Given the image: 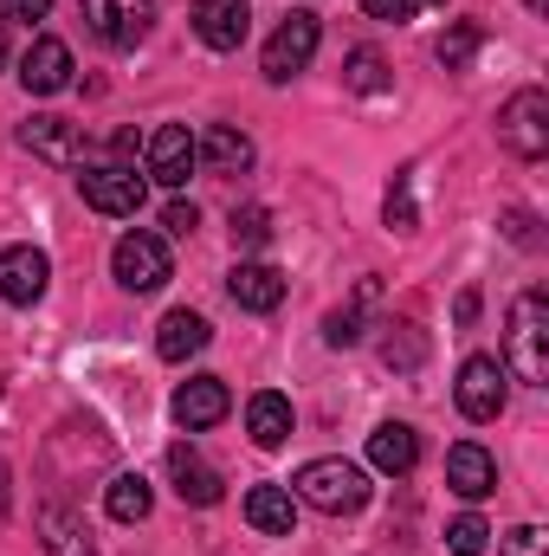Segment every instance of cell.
I'll return each mask as SVG.
<instances>
[{
  "label": "cell",
  "mask_w": 549,
  "mask_h": 556,
  "mask_svg": "<svg viewBox=\"0 0 549 556\" xmlns=\"http://www.w3.org/2000/svg\"><path fill=\"white\" fill-rule=\"evenodd\" d=\"M291 498H297V505H310V511H323V518H349V511H362V505H369V472H362L356 459L323 453V459H304V466H297Z\"/></svg>",
  "instance_id": "obj_1"
},
{
  "label": "cell",
  "mask_w": 549,
  "mask_h": 556,
  "mask_svg": "<svg viewBox=\"0 0 549 556\" xmlns=\"http://www.w3.org/2000/svg\"><path fill=\"white\" fill-rule=\"evenodd\" d=\"M498 363H505V376H518L531 389L549 382V291L544 285H531L511 304V337H505V356Z\"/></svg>",
  "instance_id": "obj_2"
},
{
  "label": "cell",
  "mask_w": 549,
  "mask_h": 556,
  "mask_svg": "<svg viewBox=\"0 0 549 556\" xmlns=\"http://www.w3.org/2000/svg\"><path fill=\"white\" fill-rule=\"evenodd\" d=\"M498 142H505L518 162H544L549 155V91L524 85L518 98H505V111H498Z\"/></svg>",
  "instance_id": "obj_3"
},
{
  "label": "cell",
  "mask_w": 549,
  "mask_h": 556,
  "mask_svg": "<svg viewBox=\"0 0 549 556\" xmlns=\"http://www.w3.org/2000/svg\"><path fill=\"white\" fill-rule=\"evenodd\" d=\"M317 46H323V20H317L310 7H291V13L278 20V33L266 39V78H272V85H291V78L317 59Z\"/></svg>",
  "instance_id": "obj_4"
},
{
  "label": "cell",
  "mask_w": 549,
  "mask_h": 556,
  "mask_svg": "<svg viewBox=\"0 0 549 556\" xmlns=\"http://www.w3.org/2000/svg\"><path fill=\"white\" fill-rule=\"evenodd\" d=\"M78 13H85L91 39H98V46H111V52L142 46V39H149V26H155V0H78Z\"/></svg>",
  "instance_id": "obj_5"
},
{
  "label": "cell",
  "mask_w": 549,
  "mask_h": 556,
  "mask_svg": "<svg viewBox=\"0 0 549 556\" xmlns=\"http://www.w3.org/2000/svg\"><path fill=\"white\" fill-rule=\"evenodd\" d=\"M111 273H117V285L124 291H137V298H149V291H162L168 285V240L162 233H124L117 247H111Z\"/></svg>",
  "instance_id": "obj_6"
},
{
  "label": "cell",
  "mask_w": 549,
  "mask_h": 556,
  "mask_svg": "<svg viewBox=\"0 0 549 556\" xmlns=\"http://www.w3.org/2000/svg\"><path fill=\"white\" fill-rule=\"evenodd\" d=\"M85 175H78V194H85V207H98L104 220H130L142 207V175L137 168H117V162H78Z\"/></svg>",
  "instance_id": "obj_7"
},
{
  "label": "cell",
  "mask_w": 549,
  "mask_h": 556,
  "mask_svg": "<svg viewBox=\"0 0 549 556\" xmlns=\"http://www.w3.org/2000/svg\"><path fill=\"white\" fill-rule=\"evenodd\" d=\"M505 363L498 356H465L459 363V382H452V402L465 420H498L505 415Z\"/></svg>",
  "instance_id": "obj_8"
},
{
  "label": "cell",
  "mask_w": 549,
  "mask_h": 556,
  "mask_svg": "<svg viewBox=\"0 0 549 556\" xmlns=\"http://www.w3.org/2000/svg\"><path fill=\"white\" fill-rule=\"evenodd\" d=\"M194 137L181 130V124H162L155 137L142 142V175L149 181H162V188H188V175H194Z\"/></svg>",
  "instance_id": "obj_9"
},
{
  "label": "cell",
  "mask_w": 549,
  "mask_h": 556,
  "mask_svg": "<svg viewBox=\"0 0 549 556\" xmlns=\"http://www.w3.org/2000/svg\"><path fill=\"white\" fill-rule=\"evenodd\" d=\"M20 85H26L33 98H59V91L72 85V46L52 39V33H39V39L20 52Z\"/></svg>",
  "instance_id": "obj_10"
},
{
  "label": "cell",
  "mask_w": 549,
  "mask_h": 556,
  "mask_svg": "<svg viewBox=\"0 0 549 556\" xmlns=\"http://www.w3.org/2000/svg\"><path fill=\"white\" fill-rule=\"evenodd\" d=\"M253 26V0H194V39L207 52H240Z\"/></svg>",
  "instance_id": "obj_11"
},
{
  "label": "cell",
  "mask_w": 549,
  "mask_h": 556,
  "mask_svg": "<svg viewBox=\"0 0 549 556\" xmlns=\"http://www.w3.org/2000/svg\"><path fill=\"white\" fill-rule=\"evenodd\" d=\"M52 285V260L39 247H0V298L7 304H39Z\"/></svg>",
  "instance_id": "obj_12"
},
{
  "label": "cell",
  "mask_w": 549,
  "mask_h": 556,
  "mask_svg": "<svg viewBox=\"0 0 549 556\" xmlns=\"http://www.w3.org/2000/svg\"><path fill=\"white\" fill-rule=\"evenodd\" d=\"M227 415H233V395H227L220 376H194V382L175 389V420H181L188 433H207V427H220Z\"/></svg>",
  "instance_id": "obj_13"
},
{
  "label": "cell",
  "mask_w": 549,
  "mask_h": 556,
  "mask_svg": "<svg viewBox=\"0 0 549 556\" xmlns=\"http://www.w3.org/2000/svg\"><path fill=\"white\" fill-rule=\"evenodd\" d=\"M446 485H452L465 505H478V498L498 492V459H491L478 440H459V446L446 453Z\"/></svg>",
  "instance_id": "obj_14"
},
{
  "label": "cell",
  "mask_w": 549,
  "mask_h": 556,
  "mask_svg": "<svg viewBox=\"0 0 549 556\" xmlns=\"http://www.w3.org/2000/svg\"><path fill=\"white\" fill-rule=\"evenodd\" d=\"M227 298L240 304V311H278L284 304V273L278 266H266V260H240L233 273H227Z\"/></svg>",
  "instance_id": "obj_15"
},
{
  "label": "cell",
  "mask_w": 549,
  "mask_h": 556,
  "mask_svg": "<svg viewBox=\"0 0 549 556\" xmlns=\"http://www.w3.org/2000/svg\"><path fill=\"white\" fill-rule=\"evenodd\" d=\"M20 142H26L39 162H78V155H85V137H78V124H72V117H52V111L26 117V124H20Z\"/></svg>",
  "instance_id": "obj_16"
},
{
  "label": "cell",
  "mask_w": 549,
  "mask_h": 556,
  "mask_svg": "<svg viewBox=\"0 0 549 556\" xmlns=\"http://www.w3.org/2000/svg\"><path fill=\"white\" fill-rule=\"evenodd\" d=\"M168 479H175V492H181L188 505H220V492H227V479H220L194 446H168Z\"/></svg>",
  "instance_id": "obj_17"
},
{
  "label": "cell",
  "mask_w": 549,
  "mask_h": 556,
  "mask_svg": "<svg viewBox=\"0 0 549 556\" xmlns=\"http://www.w3.org/2000/svg\"><path fill=\"white\" fill-rule=\"evenodd\" d=\"M39 544H46V556H98L91 525H85L72 505H46V511H39Z\"/></svg>",
  "instance_id": "obj_18"
},
{
  "label": "cell",
  "mask_w": 549,
  "mask_h": 556,
  "mask_svg": "<svg viewBox=\"0 0 549 556\" xmlns=\"http://www.w3.org/2000/svg\"><path fill=\"white\" fill-rule=\"evenodd\" d=\"M207 337H214V330H207L201 311H168L162 330H155V356H162V363H188V356L207 350Z\"/></svg>",
  "instance_id": "obj_19"
},
{
  "label": "cell",
  "mask_w": 549,
  "mask_h": 556,
  "mask_svg": "<svg viewBox=\"0 0 549 556\" xmlns=\"http://www.w3.org/2000/svg\"><path fill=\"white\" fill-rule=\"evenodd\" d=\"M413 459H420V433H413L408 420H382L375 433H369V466L375 472H413Z\"/></svg>",
  "instance_id": "obj_20"
},
{
  "label": "cell",
  "mask_w": 549,
  "mask_h": 556,
  "mask_svg": "<svg viewBox=\"0 0 549 556\" xmlns=\"http://www.w3.org/2000/svg\"><path fill=\"white\" fill-rule=\"evenodd\" d=\"M246 525H253L259 538H291V525H297L291 485H253V492H246Z\"/></svg>",
  "instance_id": "obj_21"
},
{
  "label": "cell",
  "mask_w": 549,
  "mask_h": 556,
  "mask_svg": "<svg viewBox=\"0 0 549 556\" xmlns=\"http://www.w3.org/2000/svg\"><path fill=\"white\" fill-rule=\"evenodd\" d=\"M194 155H201L214 175H246V168H253V137L233 130V124H214L207 137L194 142Z\"/></svg>",
  "instance_id": "obj_22"
},
{
  "label": "cell",
  "mask_w": 549,
  "mask_h": 556,
  "mask_svg": "<svg viewBox=\"0 0 549 556\" xmlns=\"http://www.w3.org/2000/svg\"><path fill=\"white\" fill-rule=\"evenodd\" d=\"M246 433H253V446H284L291 440V402L278 395V389H259L253 402H246Z\"/></svg>",
  "instance_id": "obj_23"
},
{
  "label": "cell",
  "mask_w": 549,
  "mask_h": 556,
  "mask_svg": "<svg viewBox=\"0 0 549 556\" xmlns=\"http://www.w3.org/2000/svg\"><path fill=\"white\" fill-rule=\"evenodd\" d=\"M149 505H155V492H149L142 472H111V485H104V511H111L117 525H142Z\"/></svg>",
  "instance_id": "obj_24"
},
{
  "label": "cell",
  "mask_w": 549,
  "mask_h": 556,
  "mask_svg": "<svg viewBox=\"0 0 549 556\" xmlns=\"http://www.w3.org/2000/svg\"><path fill=\"white\" fill-rule=\"evenodd\" d=\"M478 46H485V26H478V20H452V26L439 33V46H433V59H439V72H465Z\"/></svg>",
  "instance_id": "obj_25"
},
{
  "label": "cell",
  "mask_w": 549,
  "mask_h": 556,
  "mask_svg": "<svg viewBox=\"0 0 549 556\" xmlns=\"http://www.w3.org/2000/svg\"><path fill=\"white\" fill-rule=\"evenodd\" d=\"M343 85H349L356 98H382V91H388V59H382L375 46H356L349 65H343Z\"/></svg>",
  "instance_id": "obj_26"
},
{
  "label": "cell",
  "mask_w": 549,
  "mask_h": 556,
  "mask_svg": "<svg viewBox=\"0 0 549 556\" xmlns=\"http://www.w3.org/2000/svg\"><path fill=\"white\" fill-rule=\"evenodd\" d=\"M369 304H375V278L356 291V304H343V311H330V317H323V343H330V350L362 343V311H369Z\"/></svg>",
  "instance_id": "obj_27"
},
{
  "label": "cell",
  "mask_w": 549,
  "mask_h": 556,
  "mask_svg": "<svg viewBox=\"0 0 549 556\" xmlns=\"http://www.w3.org/2000/svg\"><path fill=\"white\" fill-rule=\"evenodd\" d=\"M388 337H382V363L388 369H420L426 363V337H420V324H382Z\"/></svg>",
  "instance_id": "obj_28"
},
{
  "label": "cell",
  "mask_w": 549,
  "mask_h": 556,
  "mask_svg": "<svg viewBox=\"0 0 549 556\" xmlns=\"http://www.w3.org/2000/svg\"><path fill=\"white\" fill-rule=\"evenodd\" d=\"M233 247H246V253L272 247V214H266V207H240V214H233Z\"/></svg>",
  "instance_id": "obj_29"
},
{
  "label": "cell",
  "mask_w": 549,
  "mask_h": 556,
  "mask_svg": "<svg viewBox=\"0 0 549 556\" xmlns=\"http://www.w3.org/2000/svg\"><path fill=\"white\" fill-rule=\"evenodd\" d=\"M382 214H388V227H395V233H413V227H420V207H413V188H408V175H395V188H388V201H382Z\"/></svg>",
  "instance_id": "obj_30"
},
{
  "label": "cell",
  "mask_w": 549,
  "mask_h": 556,
  "mask_svg": "<svg viewBox=\"0 0 549 556\" xmlns=\"http://www.w3.org/2000/svg\"><path fill=\"white\" fill-rule=\"evenodd\" d=\"M485 538H491V531H485V518H472V511H465V518L446 531V551H452V556H485Z\"/></svg>",
  "instance_id": "obj_31"
},
{
  "label": "cell",
  "mask_w": 549,
  "mask_h": 556,
  "mask_svg": "<svg viewBox=\"0 0 549 556\" xmlns=\"http://www.w3.org/2000/svg\"><path fill=\"white\" fill-rule=\"evenodd\" d=\"M498 556H549V538L537 531V525H518V531L498 538Z\"/></svg>",
  "instance_id": "obj_32"
},
{
  "label": "cell",
  "mask_w": 549,
  "mask_h": 556,
  "mask_svg": "<svg viewBox=\"0 0 549 556\" xmlns=\"http://www.w3.org/2000/svg\"><path fill=\"white\" fill-rule=\"evenodd\" d=\"M201 227V214H194V201H168V214H162V233H175V240H188Z\"/></svg>",
  "instance_id": "obj_33"
},
{
  "label": "cell",
  "mask_w": 549,
  "mask_h": 556,
  "mask_svg": "<svg viewBox=\"0 0 549 556\" xmlns=\"http://www.w3.org/2000/svg\"><path fill=\"white\" fill-rule=\"evenodd\" d=\"M0 13H7V20H20V26H39V20L52 13V0H0Z\"/></svg>",
  "instance_id": "obj_34"
},
{
  "label": "cell",
  "mask_w": 549,
  "mask_h": 556,
  "mask_svg": "<svg viewBox=\"0 0 549 556\" xmlns=\"http://www.w3.org/2000/svg\"><path fill=\"white\" fill-rule=\"evenodd\" d=\"M362 13H369V20H395V26H401V20H413V0H362Z\"/></svg>",
  "instance_id": "obj_35"
},
{
  "label": "cell",
  "mask_w": 549,
  "mask_h": 556,
  "mask_svg": "<svg viewBox=\"0 0 549 556\" xmlns=\"http://www.w3.org/2000/svg\"><path fill=\"white\" fill-rule=\"evenodd\" d=\"M505 233H511L518 247H537V233H531V214H505Z\"/></svg>",
  "instance_id": "obj_36"
},
{
  "label": "cell",
  "mask_w": 549,
  "mask_h": 556,
  "mask_svg": "<svg viewBox=\"0 0 549 556\" xmlns=\"http://www.w3.org/2000/svg\"><path fill=\"white\" fill-rule=\"evenodd\" d=\"M7 485H13V479H7V459H0V518L13 511V492H7Z\"/></svg>",
  "instance_id": "obj_37"
},
{
  "label": "cell",
  "mask_w": 549,
  "mask_h": 556,
  "mask_svg": "<svg viewBox=\"0 0 549 556\" xmlns=\"http://www.w3.org/2000/svg\"><path fill=\"white\" fill-rule=\"evenodd\" d=\"M0 65H7V20H0Z\"/></svg>",
  "instance_id": "obj_38"
},
{
  "label": "cell",
  "mask_w": 549,
  "mask_h": 556,
  "mask_svg": "<svg viewBox=\"0 0 549 556\" xmlns=\"http://www.w3.org/2000/svg\"><path fill=\"white\" fill-rule=\"evenodd\" d=\"M524 7H531V13H549V0H524Z\"/></svg>",
  "instance_id": "obj_39"
},
{
  "label": "cell",
  "mask_w": 549,
  "mask_h": 556,
  "mask_svg": "<svg viewBox=\"0 0 549 556\" xmlns=\"http://www.w3.org/2000/svg\"><path fill=\"white\" fill-rule=\"evenodd\" d=\"M413 7H446V0H413Z\"/></svg>",
  "instance_id": "obj_40"
}]
</instances>
